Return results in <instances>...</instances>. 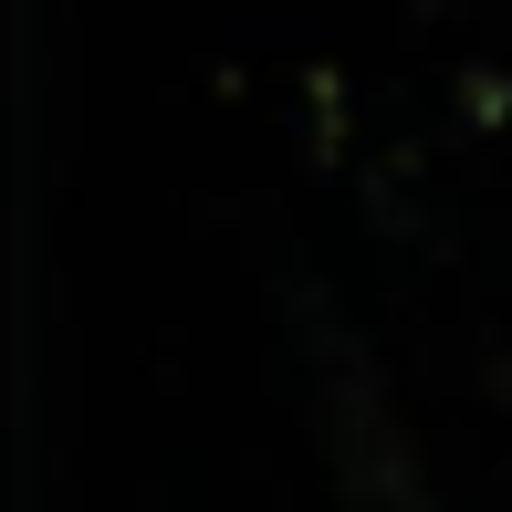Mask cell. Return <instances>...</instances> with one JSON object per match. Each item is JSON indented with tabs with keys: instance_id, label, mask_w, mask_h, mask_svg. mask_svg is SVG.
Returning a JSON list of instances; mask_svg holds the SVG:
<instances>
[{
	"instance_id": "obj_1",
	"label": "cell",
	"mask_w": 512,
	"mask_h": 512,
	"mask_svg": "<svg viewBox=\"0 0 512 512\" xmlns=\"http://www.w3.org/2000/svg\"><path fill=\"white\" fill-rule=\"evenodd\" d=\"M460 105L471 115H512V84L502 74H460Z\"/></svg>"
},
{
	"instance_id": "obj_2",
	"label": "cell",
	"mask_w": 512,
	"mask_h": 512,
	"mask_svg": "<svg viewBox=\"0 0 512 512\" xmlns=\"http://www.w3.org/2000/svg\"><path fill=\"white\" fill-rule=\"evenodd\" d=\"M418 11H429V0H418Z\"/></svg>"
}]
</instances>
